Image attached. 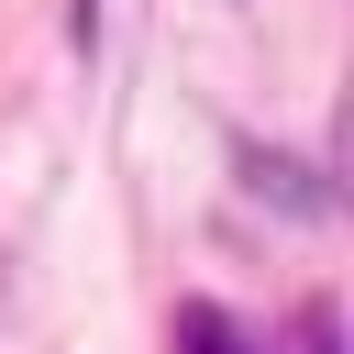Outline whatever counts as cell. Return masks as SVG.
<instances>
[{"mask_svg":"<svg viewBox=\"0 0 354 354\" xmlns=\"http://www.w3.org/2000/svg\"><path fill=\"white\" fill-rule=\"evenodd\" d=\"M232 166H243V188L254 199H277V210H299V221H321L332 210V188L299 166V155H266V144H232Z\"/></svg>","mask_w":354,"mask_h":354,"instance_id":"cell-1","label":"cell"},{"mask_svg":"<svg viewBox=\"0 0 354 354\" xmlns=\"http://www.w3.org/2000/svg\"><path fill=\"white\" fill-rule=\"evenodd\" d=\"M166 343H177V354H254V343H243V332H232V321H221V310H210V299H188V310H177V332H166Z\"/></svg>","mask_w":354,"mask_h":354,"instance_id":"cell-2","label":"cell"},{"mask_svg":"<svg viewBox=\"0 0 354 354\" xmlns=\"http://www.w3.org/2000/svg\"><path fill=\"white\" fill-rule=\"evenodd\" d=\"M288 354H343V321H332V299H310V310L288 321Z\"/></svg>","mask_w":354,"mask_h":354,"instance_id":"cell-3","label":"cell"}]
</instances>
